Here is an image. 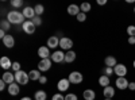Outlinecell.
Here are the masks:
<instances>
[{
  "label": "cell",
  "mask_w": 135,
  "mask_h": 100,
  "mask_svg": "<svg viewBox=\"0 0 135 100\" xmlns=\"http://www.w3.org/2000/svg\"><path fill=\"white\" fill-rule=\"evenodd\" d=\"M127 34H128V37H135V26H128L127 27Z\"/></svg>",
  "instance_id": "f1b7e54d"
},
{
  "label": "cell",
  "mask_w": 135,
  "mask_h": 100,
  "mask_svg": "<svg viewBox=\"0 0 135 100\" xmlns=\"http://www.w3.org/2000/svg\"><path fill=\"white\" fill-rule=\"evenodd\" d=\"M109 83H111V81H109V77H108V76H105V74H104V76H100L99 84H100L101 87H104V88H105V87H109Z\"/></svg>",
  "instance_id": "cb8c5ba5"
},
{
  "label": "cell",
  "mask_w": 135,
  "mask_h": 100,
  "mask_svg": "<svg viewBox=\"0 0 135 100\" xmlns=\"http://www.w3.org/2000/svg\"><path fill=\"white\" fill-rule=\"evenodd\" d=\"M11 6L15 7V8L22 7V6H23V0H12V2H11Z\"/></svg>",
  "instance_id": "f546056e"
},
{
  "label": "cell",
  "mask_w": 135,
  "mask_h": 100,
  "mask_svg": "<svg viewBox=\"0 0 135 100\" xmlns=\"http://www.w3.org/2000/svg\"><path fill=\"white\" fill-rule=\"evenodd\" d=\"M97 4L99 6H104V4H107V0H97Z\"/></svg>",
  "instance_id": "60d3db41"
},
{
  "label": "cell",
  "mask_w": 135,
  "mask_h": 100,
  "mask_svg": "<svg viewBox=\"0 0 135 100\" xmlns=\"http://www.w3.org/2000/svg\"><path fill=\"white\" fill-rule=\"evenodd\" d=\"M128 43L130 45H135V37H128Z\"/></svg>",
  "instance_id": "f35d334b"
},
{
  "label": "cell",
  "mask_w": 135,
  "mask_h": 100,
  "mask_svg": "<svg viewBox=\"0 0 135 100\" xmlns=\"http://www.w3.org/2000/svg\"><path fill=\"white\" fill-rule=\"evenodd\" d=\"M7 20L11 25H23L26 22L23 12H19V11H9L7 14Z\"/></svg>",
  "instance_id": "6da1fadb"
},
{
  "label": "cell",
  "mask_w": 135,
  "mask_h": 100,
  "mask_svg": "<svg viewBox=\"0 0 135 100\" xmlns=\"http://www.w3.org/2000/svg\"><path fill=\"white\" fill-rule=\"evenodd\" d=\"M31 22L35 25V27H37V26H41V25H42V18H41V16H35L34 19H31Z\"/></svg>",
  "instance_id": "4dcf8cb0"
},
{
  "label": "cell",
  "mask_w": 135,
  "mask_h": 100,
  "mask_svg": "<svg viewBox=\"0 0 135 100\" xmlns=\"http://www.w3.org/2000/svg\"><path fill=\"white\" fill-rule=\"evenodd\" d=\"M51 60L50 58H45V60H41L39 64H38V70L39 72H47L50 68H51Z\"/></svg>",
  "instance_id": "5b68a950"
},
{
  "label": "cell",
  "mask_w": 135,
  "mask_h": 100,
  "mask_svg": "<svg viewBox=\"0 0 135 100\" xmlns=\"http://www.w3.org/2000/svg\"><path fill=\"white\" fill-rule=\"evenodd\" d=\"M80 12H81L80 6H77V4H70L69 7H68V14H69V15H74V16H77Z\"/></svg>",
  "instance_id": "ac0fdd59"
},
{
  "label": "cell",
  "mask_w": 135,
  "mask_h": 100,
  "mask_svg": "<svg viewBox=\"0 0 135 100\" xmlns=\"http://www.w3.org/2000/svg\"><path fill=\"white\" fill-rule=\"evenodd\" d=\"M68 80L70 81V84H80L84 80V76L80 72H72L69 74V77H68Z\"/></svg>",
  "instance_id": "3957f363"
},
{
  "label": "cell",
  "mask_w": 135,
  "mask_h": 100,
  "mask_svg": "<svg viewBox=\"0 0 135 100\" xmlns=\"http://www.w3.org/2000/svg\"><path fill=\"white\" fill-rule=\"evenodd\" d=\"M132 65H134V68H135V60H134V62H132Z\"/></svg>",
  "instance_id": "7bdbcfd3"
},
{
  "label": "cell",
  "mask_w": 135,
  "mask_h": 100,
  "mask_svg": "<svg viewBox=\"0 0 135 100\" xmlns=\"http://www.w3.org/2000/svg\"><path fill=\"white\" fill-rule=\"evenodd\" d=\"M134 12H135V8H134Z\"/></svg>",
  "instance_id": "f6af8a7d"
},
{
  "label": "cell",
  "mask_w": 135,
  "mask_h": 100,
  "mask_svg": "<svg viewBox=\"0 0 135 100\" xmlns=\"http://www.w3.org/2000/svg\"><path fill=\"white\" fill-rule=\"evenodd\" d=\"M19 92H20V87L18 83H12L8 85V93L11 96H16V95H19Z\"/></svg>",
  "instance_id": "9a60e30c"
},
{
  "label": "cell",
  "mask_w": 135,
  "mask_h": 100,
  "mask_svg": "<svg viewBox=\"0 0 135 100\" xmlns=\"http://www.w3.org/2000/svg\"><path fill=\"white\" fill-rule=\"evenodd\" d=\"M76 18H77V20H78V22H81V23H83V22H85V20H86V14L80 12V14H78Z\"/></svg>",
  "instance_id": "1f68e13d"
},
{
  "label": "cell",
  "mask_w": 135,
  "mask_h": 100,
  "mask_svg": "<svg viewBox=\"0 0 135 100\" xmlns=\"http://www.w3.org/2000/svg\"><path fill=\"white\" fill-rule=\"evenodd\" d=\"M91 4L89 3H83L81 6H80V9H81V12H84V14H86V12H89L91 11Z\"/></svg>",
  "instance_id": "4316f807"
},
{
  "label": "cell",
  "mask_w": 135,
  "mask_h": 100,
  "mask_svg": "<svg viewBox=\"0 0 135 100\" xmlns=\"http://www.w3.org/2000/svg\"><path fill=\"white\" fill-rule=\"evenodd\" d=\"M39 83H41V84H46V83H47V77H46V76H41Z\"/></svg>",
  "instance_id": "8d00e7d4"
},
{
  "label": "cell",
  "mask_w": 135,
  "mask_h": 100,
  "mask_svg": "<svg viewBox=\"0 0 135 100\" xmlns=\"http://www.w3.org/2000/svg\"><path fill=\"white\" fill-rule=\"evenodd\" d=\"M51 100H65V96H62V93H55L53 95Z\"/></svg>",
  "instance_id": "e575fe53"
},
{
  "label": "cell",
  "mask_w": 135,
  "mask_h": 100,
  "mask_svg": "<svg viewBox=\"0 0 135 100\" xmlns=\"http://www.w3.org/2000/svg\"><path fill=\"white\" fill-rule=\"evenodd\" d=\"M22 30H23L26 34L31 35V34H34V32H35V25H34L31 20H26L25 23L22 25Z\"/></svg>",
  "instance_id": "52a82bcc"
},
{
  "label": "cell",
  "mask_w": 135,
  "mask_h": 100,
  "mask_svg": "<svg viewBox=\"0 0 135 100\" xmlns=\"http://www.w3.org/2000/svg\"><path fill=\"white\" fill-rule=\"evenodd\" d=\"M12 70H14L15 73L20 70V64H19V62H14V64H12Z\"/></svg>",
  "instance_id": "d590c367"
},
{
  "label": "cell",
  "mask_w": 135,
  "mask_h": 100,
  "mask_svg": "<svg viewBox=\"0 0 135 100\" xmlns=\"http://www.w3.org/2000/svg\"><path fill=\"white\" fill-rule=\"evenodd\" d=\"M20 100H31V97H28V96H26V97H22Z\"/></svg>",
  "instance_id": "b9f144b4"
},
{
  "label": "cell",
  "mask_w": 135,
  "mask_h": 100,
  "mask_svg": "<svg viewBox=\"0 0 135 100\" xmlns=\"http://www.w3.org/2000/svg\"><path fill=\"white\" fill-rule=\"evenodd\" d=\"M51 61H53V62H57V64H60V62L65 61V53H64L62 50H57V51H54V53L51 54Z\"/></svg>",
  "instance_id": "9c48e42d"
},
{
  "label": "cell",
  "mask_w": 135,
  "mask_h": 100,
  "mask_svg": "<svg viewBox=\"0 0 135 100\" xmlns=\"http://www.w3.org/2000/svg\"><path fill=\"white\" fill-rule=\"evenodd\" d=\"M74 60H76V53H74L73 50H69V51L65 53V62L70 64V62H73Z\"/></svg>",
  "instance_id": "603a6c76"
},
{
  "label": "cell",
  "mask_w": 135,
  "mask_h": 100,
  "mask_svg": "<svg viewBox=\"0 0 135 100\" xmlns=\"http://www.w3.org/2000/svg\"><path fill=\"white\" fill-rule=\"evenodd\" d=\"M104 64H105V66H109V68H115V66L118 65L116 58L112 57V55H108V57L104 58Z\"/></svg>",
  "instance_id": "ffe728a7"
},
{
  "label": "cell",
  "mask_w": 135,
  "mask_h": 100,
  "mask_svg": "<svg viewBox=\"0 0 135 100\" xmlns=\"http://www.w3.org/2000/svg\"><path fill=\"white\" fill-rule=\"evenodd\" d=\"M30 80L28 77V73H26L25 70H19L15 73V81L19 84V85H26Z\"/></svg>",
  "instance_id": "7a4b0ae2"
},
{
  "label": "cell",
  "mask_w": 135,
  "mask_h": 100,
  "mask_svg": "<svg viewBox=\"0 0 135 100\" xmlns=\"http://www.w3.org/2000/svg\"><path fill=\"white\" fill-rule=\"evenodd\" d=\"M23 15H25V18H27L28 20H31V19H34V18L37 16L35 9H34L32 7H25V8H23Z\"/></svg>",
  "instance_id": "4fadbf2b"
},
{
  "label": "cell",
  "mask_w": 135,
  "mask_h": 100,
  "mask_svg": "<svg viewBox=\"0 0 135 100\" xmlns=\"http://www.w3.org/2000/svg\"><path fill=\"white\" fill-rule=\"evenodd\" d=\"M69 85H70V81L68 79H61L57 84V88H58L60 92H65V91L69 89Z\"/></svg>",
  "instance_id": "8fae6325"
},
{
  "label": "cell",
  "mask_w": 135,
  "mask_h": 100,
  "mask_svg": "<svg viewBox=\"0 0 135 100\" xmlns=\"http://www.w3.org/2000/svg\"><path fill=\"white\" fill-rule=\"evenodd\" d=\"M3 43H4V46H6V47L11 49V47H14V45H15V38H14L12 35L7 34L6 38L3 39Z\"/></svg>",
  "instance_id": "2e32d148"
},
{
  "label": "cell",
  "mask_w": 135,
  "mask_h": 100,
  "mask_svg": "<svg viewBox=\"0 0 135 100\" xmlns=\"http://www.w3.org/2000/svg\"><path fill=\"white\" fill-rule=\"evenodd\" d=\"M12 61H11L8 57H6V55H4V57H2V58H0V66H2V68L7 72L8 69H12Z\"/></svg>",
  "instance_id": "30bf717a"
},
{
  "label": "cell",
  "mask_w": 135,
  "mask_h": 100,
  "mask_svg": "<svg viewBox=\"0 0 135 100\" xmlns=\"http://www.w3.org/2000/svg\"><path fill=\"white\" fill-rule=\"evenodd\" d=\"M114 73L118 77H124L127 74V66L123 65V64H118L115 68H114Z\"/></svg>",
  "instance_id": "ba28073f"
},
{
  "label": "cell",
  "mask_w": 135,
  "mask_h": 100,
  "mask_svg": "<svg viewBox=\"0 0 135 100\" xmlns=\"http://www.w3.org/2000/svg\"><path fill=\"white\" fill-rule=\"evenodd\" d=\"M28 77H30V80H32V81H39V79H41V72H39L38 69L30 70Z\"/></svg>",
  "instance_id": "7402d4cb"
},
{
  "label": "cell",
  "mask_w": 135,
  "mask_h": 100,
  "mask_svg": "<svg viewBox=\"0 0 135 100\" xmlns=\"http://www.w3.org/2000/svg\"><path fill=\"white\" fill-rule=\"evenodd\" d=\"M34 97H35V100H46L47 95H46L45 91H37L35 95H34Z\"/></svg>",
  "instance_id": "d4e9b609"
},
{
  "label": "cell",
  "mask_w": 135,
  "mask_h": 100,
  "mask_svg": "<svg viewBox=\"0 0 135 100\" xmlns=\"http://www.w3.org/2000/svg\"><path fill=\"white\" fill-rule=\"evenodd\" d=\"M0 27H2L3 31H8L11 28V23L8 20H2V22H0Z\"/></svg>",
  "instance_id": "484cf974"
},
{
  "label": "cell",
  "mask_w": 135,
  "mask_h": 100,
  "mask_svg": "<svg viewBox=\"0 0 135 100\" xmlns=\"http://www.w3.org/2000/svg\"><path fill=\"white\" fill-rule=\"evenodd\" d=\"M104 100H112V99H104Z\"/></svg>",
  "instance_id": "ee69618b"
},
{
  "label": "cell",
  "mask_w": 135,
  "mask_h": 100,
  "mask_svg": "<svg viewBox=\"0 0 135 100\" xmlns=\"http://www.w3.org/2000/svg\"><path fill=\"white\" fill-rule=\"evenodd\" d=\"M103 95L105 99H112L115 95V88L114 87H105L103 89Z\"/></svg>",
  "instance_id": "d6986e66"
},
{
  "label": "cell",
  "mask_w": 135,
  "mask_h": 100,
  "mask_svg": "<svg viewBox=\"0 0 135 100\" xmlns=\"http://www.w3.org/2000/svg\"><path fill=\"white\" fill-rule=\"evenodd\" d=\"M128 84H130V81L126 79V77H118L116 81H115L116 88H118V89H120V91L127 89V88H128Z\"/></svg>",
  "instance_id": "8992f818"
},
{
  "label": "cell",
  "mask_w": 135,
  "mask_h": 100,
  "mask_svg": "<svg viewBox=\"0 0 135 100\" xmlns=\"http://www.w3.org/2000/svg\"><path fill=\"white\" fill-rule=\"evenodd\" d=\"M34 9H35V14H37V16H41V15L43 14V11H45V7H43L42 4H37L35 7H34Z\"/></svg>",
  "instance_id": "83f0119b"
},
{
  "label": "cell",
  "mask_w": 135,
  "mask_h": 100,
  "mask_svg": "<svg viewBox=\"0 0 135 100\" xmlns=\"http://www.w3.org/2000/svg\"><path fill=\"white\" fill-rule=\"evenodd\" d=\"M2 80L6 83V84H12V83H15V74H12L9 70H7V72H4V74H3V77H2Z\"/></svg>",
  "instance_id": "5bb4252c"
},
{
  "label": "cell",
  "mask_w": 135,
  "mask_h": 100,
  "mask_svg": "<svg viewBox=\"0 0 135 100\" xmlns=\"http://www.w3.org/2000/svg\"><path fill=\"white\" fill-rule=\"evenodd\" d=\"M83 96L85 100H95L96 99V92L93 89H85L83 92Z\"/></svg>",
  "instance_id": "44dd1931"
},
{
  "label": "cell",
  "mask_w": 135,
  "mask_h": 100,
  "mask_svg": "<svg viewBox=\"0 0 135 100\" xmlns=\"http://www.w3.org/2000/svg\"><path fill=\"white\" fill-rule=\"evenodd\" d=\"M60 47L62 50H68V51H69L73 47V41L70 38H68V37H62L60 39Z\"/></svg>",
  "instance_id": "277c9868"
},
{
  "label": "cell",
  "mask_w": 135,
  "mask_h": 100,
  "mask_svg": "<svg viewBox=\"0 0 135 100\" xmlns=\"http://www.w3.org/2000/svg\"><path fill=\"white\" fill-rule=\"evenodd\" d=\"M57 46H60V39L55 37V35L50 37V38L47 39V47H49V49H55Z\"/></svg>",
  "instance_id": "e0dca14e"
},
{
  "label": "cell",
  "mask_w": 135,
  "mask_h": 100,
  "mask_svg": "<svg viewBox=\"0 0 135 100\" xmlns=\"http://www.w3.org/2000/svg\"><path fill=\"white\" fill-rule=\"evenodd\" d=\"M112 73H114V68H109V66H105V69H104V74L109 77Z\"/></svg>",
  "instance_id": "836d02e7"
},
{
  "label": "cell",
  "mask_w": 135,
  "mask_h": 100,
  "mask_svg": "<svg viewBox=\"0 0 135 100\" xmlns=\"http://www.w3.org/2000/svg\"><path fill=\"white\" fill-rule=\"evenodd\" d=\"M6 89V83L2 80V81H0V91H4Z\"/></svg>",
  "instance_id": "ab89813d"
},
{
  "label": "cell",
  "mask_w": 135,
  "mask_h": 100,
  "mask_svg": "<svg viewBox=\"0 0 135 100\" xmlns=\"http://www.w3.org/2000/svg\"><path fill=\"white\" fill-rule=\"evenodd\" d=\"M65 100H78V97H77L76 93H68L65 96Z\"/></svg>",
  "instance_id": "d6a6232c"
},
{
  "label": "cell",
  "mask_w": 135,
  "mask_h": 100,
  "mask_svg": "<svg viewBox=\"0 0 135 100\" xmlns=\"http://www.w3.org/2000/svg\"><path fill=\"white\" fill-rule=\"evenodd\" d=\"M38 55L41 57V60H45V58H50V49L47 46H41L38 49Z\"/></svg>",
  "instance_id": "7c38bea8"
},
{
  "label": "cell",
  "mask_w": 135,
  "mask_h": 100,
  "mask_svg": "<svg viewBox=\"0 0 135 100\" xmlns=\"http://www.w3.org/2000/svg\"><path fill=\"white\" fill-rule=\"evenodd\" d=\"M128 89H130V91H135V81H131V83L128 84Z\"/></svg>",
  "instance_id": "74e56055"
}]
</instances>
